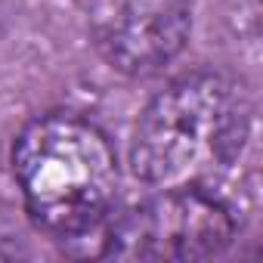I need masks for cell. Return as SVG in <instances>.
<instances>
[{"label":"cell","instance_id":"obj_1","mask_svg":"<svg viewBox=\"0 0 263 263\" xmlns=\"http://www.w3.org/2000/svg\"><path fill=\"white\" fill-rule=\"evenodd\" d=\"M254 146V105L220 71L171 81L137 118L130 171L152 189H208L238 204V177Z\"/></svg>","mask_w":263,"mask_h":263},{"label":"cell","instance_id":"obj_2","mask_svg":"<svg viewBox=\"0 0 263 263\" xmlns=\"http://www.w3.org/2000/svg\"><path fill=\"white\" fill-rule=\"evenodd\" d=\"M13 177L37 229L96 254L118 211V155L102 130L71 111H50L22 127L13 143Z\"/></svg>","mask_w":263,"mask_h":263},{"label":"cell","instance_id":"obj_3","mask_svg":"<svg viewBox=\"0 0 263 263\" xmlns=\"http://www.w3.org/2000/svg\"><path fill=\"white\" fill-rule=\"evenodd\" d=\"M238 235V204L208 189H155L105 223L96 257L195 263L229 251Z\"/></svg>","mask_w":263,"mask_h":263},{"label":"cell","instance_id":"obj_4","mask_svg":"<svg viewBox=\"0 0 263 263\" xmlns=\"http://www.w3.org/2000/svg\"><path fill=\"white\" fill-rule=\"evenodd\" d=\"M99 56L121 74L164 71L189 44L192 0H78Z\"/></svg>","mask_w":263,"mask_h":263},{"label":"cell","instance_id":"obj_5","mask_svg":"<svg viewBox=\"0 0 263 263\" xmlns=\"http://www.w3.org/2000/svg\"><path fill=\"white\" fill-rule=\"evenodd\" d=\"M229 7L235 16H245L251 22V28L257 25V0H229Z\"/></svg>","mask_w":263,"mask_h":263}]
</instances>
